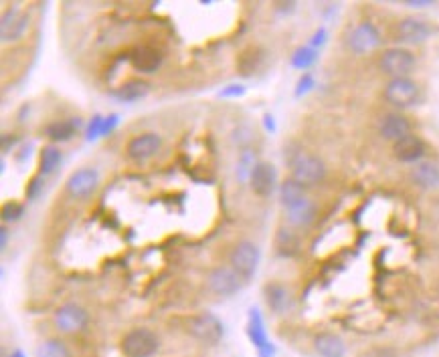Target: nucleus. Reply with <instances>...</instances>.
Instances as JSON below:
<instances>
[{
  "mask_svg": "<svg viewBox=\"0 0 439 357\" xmlns=\"http://www.w3.org/2000/svg\"><path fill=\"white\" fill-rule=\"evenodd\" d=\"M318 216V206L312 198H302L290 206H286V220L288 224L294 228L310 227Z\"/></svg>",
  "mask_w": 439,
  "mask_h": 357,
  "instance_id": "15",
  "label": "nucleus"
},
{
  "mask_svg": "<svg viewBox=\"0 0 439 357\" xmlns=\"http://www.w3.org/2000/svg\"><path fill=\"white\" fill-rule=\"evenodd\" d=\"M241 95H245V87H243V85H227L225 89L219 91V97L223 99L241 97Z\"/></svg>",
  "mask_w": 439,
  "mask_h": 357,
  "instance_id": "35",
  "label": "nucleus"
},
{
  "mask_svg": "<svg viewBox=\"0 0 439 357\" xmlns=\"http://www.w3.org/2000/svg\"><path fill=\"white\" fill-rule=\"evenodd\" d=\"M61 150L57 146H45L39 154V176H51L61 165Z\"/></svg>",
  "mask_w": 439,
  "mask_h": 357,
  "instance_id": "25",
  "label": "nucleus"
},
{
  "mask_svg": "<svg viewBox=\"0 0 439 357\" xmlns=\"http://www.w3.org/2000/svg\"><path fill=\"white\" fill-rule=\"evenodd\" d=\"M275 178H277L275 168L270 162H257L249 178L251 190L261 198H268L275 190Z\"/></svg>",
  "mask_w": 439,
  "mask_h": 357,
  "instance_id": "16",
  "label": "nucleus"
},
{
  "mask_svg": "<svg viewBox=\"0 0 439 357\" xmlns=\"http://www.w3.org/2000/svg\"><path fill=\"white\" fill-rule=\"evenodd\" d=\"M259 260H261L259 246L255 242H251V240L237 242L233 251H231V255H229L231 268H235L243 279H249V277L255 275V270L259 266Z\"/></svg>",
  "mask_w": 439,
  "mask_h": 357,
  "instance_id": "6",
  "label": "nucleus"
},
{
  "mask_svg": "<svg viewBox=\"0 0 439 357\" xmlns=\"http://www.w3.org/2000/svg\"><path fill=\"white\" fill-rule=\"evenodd\" d=\"M264 297H266L268 307L275 315H286L294 307L292 291L286 285H281V283H268L264 287Z\"/></svg>",
  "mask_w": 439,
  "mask_h": 357,
  "instance_id": "18",
  "label": "nucleus"
},
{
  "mask_svg": "<svg viewBox=\"0 0 439 357\" xmlns=\"http://www.w3.org/2000/svg\"><path fill=\"white\" fill-rule=\"evenodd\" d=\"M81 122L79 119H59V122H51L47 128H45V133L51 141L55 143H63V141H69L75 137V133L79 130Z\"/></svg>",
  "mask_w": 439,
  "mask_h": 357,
  "instance_id": "24",
  "label": "nucleus"
},
{
  "mask_svg": "<svg viewBox=\"0 0 439 357\" xmlns=\"http://www.w3.org/2000/svg\"><path fill=\"white\" fill-rule=\"evenodd\" d=\"M102 128H103V115H94V119L87 124L85 139H87V141H94V139L102 137Z\"/></svg>",
  "mask_w": 439,
  "mask_h": 357,
  "instance_id": "33",
  "label": "nucleus"
},
{
  "mask_svg": "<svg viewBox=\"0 0 439 357\" xmlns=\"http://www.w3.org/2000/svg\"><path fill=\"white\" fill-rule=\"evenodd\" d=\"M415 55L409 51V49H403V47H393V49H387L381 59H378V69L389 75L391 79H399V77H409V73L415 69Z\"/></svg>",
  "mask_w": 439,
  "mask_h": 357,
  "instance_id": "5",
  "label": "nucleus"
},
{
  "mask_svg": "<svg viewBox=\"0 0 439 357\" xmlns=\"http://www.w3.org/2000/svg\"><path fill=\"white\" fill-rule=\"evenodd\" d=\"M53 321H55V327L61 333L71 335V333H79V331H83L87 327L89 315H87V311L81 305H77V303H65V305H61L55 311Z\"/></svg>",
  "mask_w": 439,
  "mask_h": 357,
  "instance_id": "10",
  "label": "nucleus"
},
{
  "mask_svg": "<svg viewBox=\"0 0 439 357\" xmlns=\"http://www.w3.org/2000/svg\"><path fill=\"white\" fill-rule=\"evenodd\" d=\"M316 61H318V51L312 49L310 45L296 49V53L292 55V67H294V69H300V71L310 69Z\"/></svg>",
  "mask_w": 439,
  "mask_h": 357,
  "instance_id": "30",
  "label": "nucleus"
},
{
  "mask_svg": "<svg viewBox=\"0 0 439 357\" xmlns=\"http://www.w3.org/2000/svg\"><path fill=\"white\" fill-rule=\"evenodd\" d=\"M411 180L423 188V190H433L439 186V165L436 162H419L411 170Z\"/></svg>",
  "mask_w": 439,
  "mask_h": 357,
  "instance_id": "21",
  "label": "nucleus"
},
{
  "mask_svg": "<svg viewBox=\"0 0 439 357\" xmlns=\"http://www.w3.org/2000/svg\"><path fill=\"white\" fill-rule=\"evenodd\" d=\"M148 93H150V83L148 81H144V79H130L124 85H120L111 95L118 99V101H124V103H136L140 99L148 97Z\"/></svg>",
  "mask_w": 439,
  "mask_h": 357,
  "instance_id": "23",
  "label": "nucleus"
},
{
  "mask_svg": "<svg viewBox=\"0 0 439 357\" xmlns=\"http://www.w3.org/2000/svg\"><path fill=\"white\" fill-rule=\"evenodd\" d=\"M100 186V174L96 168H79L75 170L65 182V192H67L71 198H77V200H85L89 196L94 194Z\"/></svg>",
  "mask_w": 439,
  "mask_h": 357,
  "instance_id": "9",
  "label": "nucleus"
},
{
  "mask_svg": "<svg viewBox=\"0 0 439 357\" xmlns=\"http://www.w3.org/2000/svg\"><path fill=\"white\" fill-rule=\"evenodd\" d=\"M25 214V206L21 202H6L2 206V222H17Z\"/></svg>",
  "mask_w": 439,
  "mask_h": 357,
  "instance_id": "32",
  "label": "nucleus"
},
{
  "mask_svg": "<svg viewBox=\"0 0 439 357\" xmlns=\"http://www.w3.org/2000/svg\"><path fill=\"white\" fill-rule=\"evenodd\" d=\"M243 287V277L231 266H217L206 275V289L217 297H231Z\"/></svg>",
  "mask_w": 439,
  "mask_h": 357,
  "instance_id": "8",
  "label": "nucleus"
},
{
  "mask_svg": "<svg viewBox=\"0 0 439 357\" xmlns=\"http://www.w3.org/2000/svg\"><path fill=\"white\" fill-rule=\"evenodd\" d=\"M261 59H264L261 51L257 47H249L237 57V71L241 75H253L257 67L261 65Z\"/></svg>",
  "mask_w": 439,
  "mask_h": 357,
  "instance_id": "27",
  "label": "nucleus"
},
{
  "mask_svg": "<svg viewBox=\"0 0 439 357\" xmlns=\"http://www.w3.org/2000/svg\"><path fill=\"white\" fill-rule=\"evenodd\" d=\"M6 242H8V230H6V227H2L0 228V246L6 249Z\"/></svg>",
  "mask_w": 439,
  "mask_h": 357,
  "instance_id": "40",
  "label": "nucleus"
},
{
  "mask_svg": "<svg viewBox=\"0 0 439 357\" xmlns=\"http://www.w3.org/2000/svg\"><path fill=\"white\" fill-rule=\"evenodd\" d=\"M393 154L399 162L419 163L423 162V156H425V143H423L421 137L411 133V135H407V137L393 143Z\"/></svg>",
  "mask_w": 439,
  "mask_h": 357,
  "instance_id": "17",
  "label": "nucleus"
},
{
  "mask_svg": "<svg viewBox=\"0 0 439 357\" xmlns=\"http://www.w3.org/2000/svg\"><path fill=\"white\" fill-rule=\"evenodd\" d=\"M378 133L389 139V141H399L407 135H411V122L403 113H387L381 124H378Z\"/></svg>",
  "mask_w": 439,
  "mask_h": 357,
  "instance_id": "19",
  "label": "nucleus"
},
{
  "mask_svg": "<svg viewBox=\"0 0 439 357\" xmlns=\"http://www.w3.org/2000/svg\"><path fill=\"white\" fill-rule=\"evenodd\" d=\"M407 6H413V8H425V6H431L433 0H407Z\"/></svg>",
  "mask_w": 439,
  "mask_h": 357,
  "instance_id": "39",
  "label": "nucleus"
},
{
  "mask_svg": "<svg viewBox=\"0 0 439 357\" xmlns=\"http://www.w3.org/2000/svg\"><path fill=\"white\" fill-rule=\"evenodd\" d=\"M312 89H314V77L306 73L304 77L298 81V87H296V97H302V95H306V93H308V91H312Z\"/></svg>",
  "mask_w": 439,
  "mask_h": 357,
  "instance_id": "34",
  "label": "nucleus"
},
{
  "mask_svg": "<svg viewBox=\"0 0 439 357\" xmlns=\"http://www.w3.org/2000/svg\"><path fill=\"white\" fill-rule=\"evenodd\" d=\"M381 43H383L381 31L376 29V25H372L369 21L358 23L350 33L346 34V47L354 55H369L381 47Z\"/></svg>",
  "mask_w": 439,
  "mask_h": 357,
  "instance_id": "4",
  "label": "nucleus"
},
{
  "mask_svg": "<svg viewBox=\"0 0 439 357\" xmlns=\"http://www.w3.org/2000/svg\"><path fill=\"white\" fill-rule=\"evenodd\" d=\"M29 27H31V16H29L27 10H21L17 6L6 8L4 14H2V21H0L2 41L4 43H12V41L23 38L25 33L29 31Z\"/></svg>",
  "mask_w": 439,
  "mask_h": 357,
  "instance_id": "11",
  "label": "nucleus"
},
{
  "mask_svg": "<svg viewBox=\"0 0 439 357\" xmlns=\"http://www.w3.org/2000/svg\"><path fill=\"white\" fill-rule=\"evenodd\" d=\"M247 335H249V341L251 345L255 347L257 356L259 357H273L275 356V347L268 337V331H266V323H264V317L259 313V309H249V323H247Z\"/></svg>",
  "mask_w": 439,
  "mask_h": 357,
  "instance_id": "12",
  "label": "nucleus"
},
{
  "mask_svg": "<svg viewBox=\"0 0 439 357\" xmlns=\"http://www.w3.org/2000/svg\"><path fill=\"white\" fill-rule=\"evenodd\" d=\"M433 34V29L427 21L417 16H407L397 25V38L409 45H421Z\"/></svg>",
  "mask_w": 439,
  "mask_h": 357,
  "instance_id": "14",
  "label": "nucleus"
},
{
  "mask_svg": "<svg viewBox=\"0 0 439 357\" xmlns=\"http://www.w3.org/2000/svg\"><path fill=\"white\" fill-rule=\"evenodd\" d=\"M292 178L302 186H316L326 178V163L310 152H298L290 160Z\"/></svg>",
  "mask_w": 439,
  "mask_h": 357,
  "instance_id": "1",
  "label": "nucleus"
},
{
  "mask_svg": "<svg viewBox=\"0 0 439 357\" xmlns=\"http://www.w3.org/2000/svg\"><path fill=\"white\" fill-rule=\"evenodd\" d=\"M385 99L399 109L411 107L419 101V85L411 79V77H399V79H391L385 85L383 91Z\"/></svg>",
  "mask_w": 439,
  "mask_h": 357,
  "instance_id": "7",
  "label": "nucleus"
},
{
  "mask_svg": "<svg viewBox=\"0 0 439 357\" xmlns=\"http://www.w3.org/2000/svg\"><path fill=\"white\" fill-rule=\"evenodd\" d=\"M39 190H41V176H34L33 180L29 182V186H27V196L34 200V196L39 194Z\"/></svg>",
  "mask_w": 439,
  "mask_h": 357,
  "instance_id": "37",
  "label": "nucleus"
},
{
  "mask_svg": "<svg viewBox=\"0 0 439 357\" xmlns=\"http://www.w3.org/2000/svg\"><path fill=\"white\" fill-rule=\"evenodd\" d=\"M184 329L191 337H195L203 343H208V345L219 343L223 339V333H225L223 321L213 313H199V315L189 317L186 323H184Z\"/></svg>",
  "mask_w": 439,
  "mask_h": 357,
  "instance_id": "3",
  "label": "nucleus"
},
{
  "mask_svg": "<svg viewBox=\"0 0 439 357\" xmlns=\"http://www.w3.org/2000/svg\"><path fill=\"white\" fill-rule=\"evenodd\" d=\"M279 198H281V204L286 208V206L306 198V186H302L300 182H296L294 178H288L279 186Z\"/></svg>",
  "mask_w": 439,
  "mask_h": 357,
  "instance_id": "28",
  "label": "nucleus"
},
{
  "mask_svg": "<svg viewBox=\"0 0 439 357\" xmlns=\"http://www.w3.org/2000/svg\"><path fill=\"white\" fill-rule=\"evenodd\" d=\"M12 146H17V137H10V135H2V150L4 152H10Z\"/></svg>",
  "mask_w": 439,
  "mask_h": 357,
  "instance_id": "38",
  "label": "nucleus"
},
{
  "mask_svg": "<svg viewBox=\"0 0 439 357\" xmlns=\"http://www.w3.org/2000/svg\"><path fill=\"white\" fill-rule=\"evenodd\" d=\"M8 357H27V356H25V352H23V349H14V352H12Z\"/></svg>",
  "mask_w": 439,
  "mask_h": 357,
  "instance_id": "42",
  "label": "nucleus"
},
{
  "mask_svg": "<svg viewBox=\"0 0 439 357\" xmlns=\"http://www.w3.org/2000/svg\"><path fill=\"white\" fill-rule=\"evenodd\" d=\"M160 349L158 335L148 327H136L122 339V354L126 357H154Z\"/></svg>",
  "mask_w": 439,
  "mask_h": 357,
  "instance_id": "2",
  "label": "nucleus"
},
{
  "mask_svg": "<svg viewBox=\"0 0 439 357\" xmlns=\"http://www.w3.org/2000/svg\"><path fill=\"white\" fill-rule=\"evenodd\" d=\"M314 349L320 357H346V343L334 333H320L314 339Z\"/></svg>",
  "mask_w": 439,
  "mask_h": 357,
  "instance_id": "22",
  "label": "nucleus"
},
{
  "mask_svg": "<svg viewBox=\"0 0 439 357\" xmlns=\"http://www.w3.org/2000/svg\"><path fill=\"white\" fill-rule=\"evenodd\" d=\"M275 249L281 257H294L300 251V238L292 228H279L275 236Z\"/></svg>",
  "mask_w": 439,
  "mask_h": 357,
  "instance_id": "26",
  "label": "nucleus"
},
{
  "mask_svg": "<svg viewBox=\"0 0 439 357\" xmlns=\"http://www.w3.org/2000/svg\"><path fill=\"white\" fill-rule=\"evenodd\" d=\"M255 165H257V162H255L253 152H251V150H245V152L241 154V158H239V163H237V178H239L241 182H249L251 172H253Z\"/></svg>",
  "mask_w": 439,
  "mask_h": 357,
  "instance_id": "31",
  "label": "nucleus"
},
{
  "mask_svg": "<svg viewBox=\"0 0 439 357\" xmlns=\"http://www.w3.org/2000/svg\"><path fill=\"white\" fill-rule=\"evenodd\" d=\"M160 148H162V137L154 131H146L128 141L126 154L134 162H144V160H150L152 156H156Z\"/></svg>",
  "mask_w": 439,
  "mask_h": 357,
  "instance_id": "13",
  "label": "nucleus"
},
{
  "mask_svg": "<svg viewBox=\"0 0 439 357\" xmlns=\"http://www.w3.org/2000/svg\"><path fill=\"white\" fill-rule=\"evenodd\" d=\"M130 63L140 73H154L162 65V55L154 47H138L130 55Z\"/></svg>",
  "mask_w": 439,
  "mask_h": 357,
  "instance_id": "20",
  "label": "nucleus"
},
{
  "mask_svg": "<svg viewBox=\"0 0 439 357\" xmlns=\"http://www.w3.org/2000/svg\"><path fill=\"white\" fill-rule=\"evenodd\" d=\"M266 128H268V130H275V126H273V119H271V115H266Z\"/></svg>",
  "mask_w": 439,
  "mask_h": 357,
  "instance_id": "41",
  "label": "nucleus"
},
{
  "mask_svg": "<svg viewBox=\"0 0 439 357\" xmlns=\"http://www.w3.org/2000/svg\"><path fill=\"white\" fill-rule=\"evenodd\" d=\"M324 43H326V31H324V29H318V31L314 33V36L310 38V47L318 51Z\"/></svg>",
  "mask_w": 439,
  "mask_h": 357,
  "instance_id": "36",
  "label": "nucleus"
},
{
  "mask_svg": "<svg viewBox=\"0 0 439 357\" xmlns=\"http://www.w3.org/2000/svg\"><path fill=\"white\" fill-rule=\"evenodd\" d=\"M36 357H71V352L61 339H47L36 347Z\"/></svg>",
  "mask_w": 439,
  "mask_h": 357,
  "instance_id": "29",
  "label": "nucleus"
}]
</instances>
